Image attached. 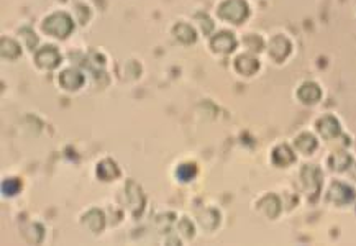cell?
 <instances>
[{
    "instance_id": "6da1fadb",
    "label": "cell",
    "mask_w": 356,
    "mask_h": 246,
    "mask_svg": "<svg viewBox=\"0 0 356 246\" xmlns=\"http://www.w3.org/2000/svg\"><path fill=\"white\" fill-rule=\"evenodd\" d=\"M43 30L53 36L66 38L74 30V21L68 13H53L45 20Z\"/></svg>"
},
{
    "instance_id": "7a4b0ae2",
    "label": "cell",
    "mask_w": 356,
    "mask_h": 246,
    "mask_svg": "<svg viewBox=\"0 0 356 246\" xmlns=\"http://www.w3.org/2000/svg\"><path fill=\"white\" fill-rule=\"evenodd\" d=\"M218 15L223 20L233 21V23H241L246 18V15H248V7H246L243 0H227L218 8Z\"/></svg>"
},
{
    "instance_id": "3957f363",
    "label": "cell",
    "mask_w": 356,
    "mask_h": 246,
    "mask_svg": "<svg viewBox=\"0 0 356 246\" xmlns=\"http://www.w3.org/2000/svg\"><path fill=\"white\" fill-rule=\"evenodd\" d=\"M35 61H36L38 66H41V68L54 69L56 66L59 64L61 54H59V51L56 50L54 46H45V48H41V50L36 53Z\"/></svg>"
},
{
    "instance_id": "277c9868",
    "label": "cell",
    "mask_w": 356,
    "mask_h": 246,
    "mask_svg": "<svg viewBox=\"0 0 356 246\" xmlns=\"http://www.w3.org/2000/svg\"><path fill=\"white\" fill-rule=\"evenodd\" d=\"M210 45H212L214 51H218V53H230L235 50V38L231 36L228 32H222L218 33L217 36L212 38V41H210Z\"/></svg>"
},
{
    "instance_id": "5b68a950",
    "label": "cell",
    "mask_w": 356,
    "mask_h": 246,
    "mask_svg": "<svg viewBox=\"0 0 356 246\" xmlns=\"http://www.w3.org/2000/svg\"><path fill=\"white\" fill-rule=\"evenodd\" d=\"M59 82H61V86H63L64 89L76 90V89H79V87L82 86V82H84V77H82L81 72L74 71V69H68V71H64L63 74H61Z\"/></svg>"
},
{
    "instance_id": "8992f818",
    "label": "cell",
    "mask_w": 356,
    "mask_h": 246,
    "mask_svg": "<svg viewBox=\"0 0 356 246\" xmlns=\"http://www.w3.org/2000/svg\"><path fill=\"white\" fill-rule=\"evenodd\" d=\"M97 174H99V177L102 179V181H112V179L118 177L120 171H118V168L115 166V162H112V161L107 159V161H102L99 164Z\"/></svg>"
},
{
    "instance_id": "52a82bcc",
    "label": "cell",
    "mask_w": 356,
    "mask_h": 246,
    "mask_svg": "<svg viewBox=\"0 0 356 246\" xmlns=\"http://www.w3.org/2000/svg\"><path fill=\"white\" fill-rule=\"evenodd\" d=\"M174 35L179 41L186 43V45H191V43L196 41V32L192 26H189L186 23H179L174 26Z\"/></svg>"
},
{
    "instance_id": "ba28073f",
    "label": "cell",
    "mask_w": 356,
    "mask_h": 246,
    "mask_svg": "<svg viewBox=\"0 0 356 246\" xmlns=\"http://www.w3.org/2000/svg\"><path fill=\"white\" fill-rule=\"evenodd\" d=\"M20 46L17 45L13 39H7V38H3L2 39V56L3 58H8V59H15V58H18L20 56Z\"/></svg>"
},
{
    "instance_id": "9c48e42d",
    "label": "cell",
    "mask_w": 356,
    "mask_h": 246,
    "mask_svg": "<svg viewBox=\"0 0 356 246\" xmlns=\"http://www.w3.org/2000/svg\"><path fill=\"white\" fill-rule=\"evenodd\" d=\"M196 174H197L196 164H182V166H179L178 171H176V176H178V179H179V181H182V182L191 181V179L194 177Z\"/></svg>"
},
{
    "instance_id": "30bf717a",
    "label": "cell",
    "mask_w": 356,
    "mask_h": 246,
    "mask_svg": "<svg viewBox=\"0 0 356 246\" xmlns=\"http://www.w3.org/2000/svg\"><path fill=\"white\" fill-rule=\"evenodd\" d=\"M20 187H21V182L18 179H7V181L2 184L3 194L5 195H15L17 192L20 191Z\"/></svg>"
},
{
    "instance_id": "8fae6325",
    "label": "cell",
    "mask_w": 356,
    "mask_h": 246,
    "mask_svg": "<svg viewBox=\"0 0 356 246\" xmlns=\"http://www.w3.org/2000/svg\"><path fill=\"white\" fill-rule=\"evenodd\" d=\"M249 64H258V63L254 59L248 58V56H241V58H238V61H236V68H238V71L246 72V74H251V71L248 69Z\"/></svg>"
},
{
    "instance_id": "7c38bea8",
    "label": "cell",
    "mask_w": 356,
    "mask_h": 246,
    "mask_svg": "<svg viewBox=\"0 0 356 246\" xmlns=\"http://www.w3.org/2000/svg\"><path fill=\"white\" fill-rule=\"evenodd\" d=\"M21 33H23V36L26 38V41H28V48H32V50H33V48H35V45H36V41H38V39H36V36H35V35H33V36L30 38V35H32V32H30L28 28L21 30Z\"/></svg>"
}]
</instances>
